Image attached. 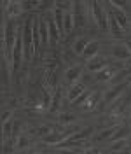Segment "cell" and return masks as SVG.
<instances>
[{"instance_id":"obj_1","label":"cell","mask_w":131,"mask_h":154,"mask_svg":"<svg viewBox=\"0 0 131 154\" xmlns=\"http://www.w3.org/2000/svg\"><path fill=\"white\" fill-rule=\"evenodd\" d=\"M4 49H5V56L7 60L12 61V51H14V46H16V37H18V28H16V23L14 19L11 18H4Z\"/></svg>"},{"instance_id":"obj_2","label":"cell","mask_w":131,"mask_h":154,"mask_svg":"<svg viewBox=\"0 0 131 154\" xmlns=\"http://www.w3.org/2000/svg\"><path fill=\"white\" fill-rule=\"evenodd\" d=\"M23 48H25V60L30 61L35 54V48H33V18H28L23 23Z\"/></svg>"},{"instance_id":"obj_3","label":"cell","mask_w":131,"mask_h":154,"mask_svg":"<svg viewBox=\"0 0 131 154\" xmlns=\"http://www.w3.org/2000/svg\"><path fill=\"white\" fill-rule=\"evenodd\" d=\"M128 88H129V82H128V81H122L117 86H114V88H110L108 91H105V93H103V98H102V103H100V109H105V107L112 105L114 102L122 95V91L128 89Z\"/></svg>"},{"instance_id":"obj_4","label":"cell","mask_w":131,"mask_h":154,"mask_svg":"<svg viewBox=\"0 0 131 154\" xmlns=\"http://www.w3.org/2000/svg\"><path fill=\"white\" fill-rule=\"evenodd\" d=\"M89 9H91V14H93L94 23H96L102 30L108 28V14L103 11L102 4H98V2H91V4H89Z\"/></svg>"},{"instance_id":"obj_5","label":"cell","mask_w":131,"mask_h":154,"mask_svg":"<svg viewBox=\"0 0 131 154\" xmlns=\"http://www.w3.org/2000/svg\"><path fill=\"white\" fill-rule=\"evenodd\" d=\"M72 16H74V26L81 28L86 25V5L82 2H75L74 9H72Z\"/></svg>"},{"instance_id":"obj_6","label":"cell","mask_w":131,"mask_h":154,"mask_svg":"<svg viewBox=\"0 0 131 154\" xmlns=\"http://www.w3.org/2000/svg\"><path fill=\"white\" fill-rule=\"evenodd\" d=\"M107 65H108V58L94 56V58H91V60H87L86 68H87V70H91V72H100V70H103Z\"/></svg>"},{"instance_id":"obj_7","label":"cell","mask_w":131,"mask_h":154,"mask_svg":"<svg viewBox=\"0 0 131 154\" xmlns=\"http://www.w3.org/2000/svg\"><path fill=\"white\" fill-rule=\"evenodd\" d=\"M44 84H46V89H53V91H56L58 89V77H56V72L53 70V68H47L46 70V74H44Z\"/></svg>"},{"instance_id":"obj_8","label":"cell","mask_w":131,"mask_h":154,"mask_svg":"<svg viewBox=\"0 0 131 154\" xmlns=\"http://www.w3.org/2000/svg\"><path fill=\"white\" fill-rule=\"evenodd\" d=\"M4 7H5V16L11 18V19H14L16 16L21 14L23 4H21V2H5V4H4Z\"/></svg>"},{"instance_id":"obj_9","label":"cell","mask_w":131,"mask_h":154,"mask_svg":"<svg viewBox=\"0 0 131 154\" xmlns=\"http://www.w3.org/2000/svg\"><path fill=\"white\" fill-rule=\"evenodd\" d=\"M108 5H110V4H108ZM110 12H112L114 16H115V19L119 21L121 28H128V26L131 25L129 18L126 16V12H124V11H121V9H117V7H114V5H110Z\"/></svg>"},{"instance_id":"obj_10","label":"cell","mask_w":131,"mask_h":154,"mask_svg":"<svg viewBox=\"0 0 131 154\" xmlns=\"http://www.w3.org/2000/svg\"><path fill=\"white\" fill-rule=\"evenodd\" d=\"M112 56L117 58V60H128L131 56L129 49L126 48V44H117L112 48Z\"/></svg>"},{"instance_id":"obj_11","label":"cell","mask_w":131,"mask_h":154,"mask_svg":"<svg viewBox=\"0 0 131 154\" xmlns=\"http://www.w3.org/2000/svg\"><path fill=\"white\" fill-rule=\"evenodd\" d=\"M98 49H100L98 40H91V42H87V46H86L84 53H82V56H84L86 60H91V58L98 56Z\"/></svg>"},{"instance_id":"obj_12","label":"cell","mask_w":131,"mask_h":154,"mask_svg":"<svg viewBox=\"0 0 131 154\" xmlns=\"http://www.w3.org/2000/svg\"><path fill=\"white\" fill-rule=\"evenodd\" d=\"M38 100H40V107H42L44 110H49V109H51V102H53V93H51L49 89H46V88H42Z\"/></svg>"},{"instance_id":"obj_13","label":"cell","mask_w":131,"mask_h":154,"mask_svg":"<svg viewBox=\"0 0 131 154\" xmlns=\"http://www.w3.org/2000/svg\"><path fill=\"white\" fill-rule=\"evenodd\" d=\"M82 70H84V67H81V65H75V67H70L68 70H66V74H65L66 81L74 84L75 81H77L79 77L82 75Z\"/></svg>"},{"instance_id":"obj_14","label":"cell","mask_w":131,"mask_h":154,"mask_svg":"<svg viewBox=\"0 0 131 154\" xmlns=\"http://www.w3.org/2000/svg\"><path fill=\"white\" fill-rule=\"evenodd\" d=\"M117 128H119V125H112V126H108V128H105L103 131H100V133L96 135V138H94V140H98V142L110 140V138H112V135L117 131Z\"/></svg>"},{"instance_id":"obj_15","label":"cell","mask_w":131,"mask_h":154,"mask_svg":"<svg viewBox=\"0 0 131 154\" xmlns=\"http://www.w3.org/2000/svg\"><path fill=\"white\" fill-rule=\"evenodd\" d=\"M103 98V93L102 91H98V89H94L93 93L89 95V98H87V102L84 103V109H94V107L98 105V102Z\"/></svg>"},{"instance_id":"obj_16","label":"cell","mask_w":131,"mask_h":154,"mask_svg":"<svg viewBox=\"0 0 131 154\" xmlns=\"http://www.w3.org/2000/svg\"><path fill=\"white\" fill-rule=\"evenodd\" d=\"M82 93H84V84H74V86L68 89V96H66V98H68V102L72 103V102L77 100Z\"/></svg>"},{"instance_id":"obj_17","label":"cell","mask_w":131,"mask_h":154,"mask_svg":"<svg viewBox=\"0 0 131 154\" xmlns=\"http://www.w3.org/2000/svg\"><path fill=\"white\" fill-rule=\"evenodd\" d=\"M114 74H115V68L105 67L103 70L96 72V79H98V81H102V82H105V81H112V75H114Z\"/></svg>"},{"instance_id":"obj_18","label":"cell","mask_w":131,"mask_h":154,"mask_svg":"<svg viewBox=\"0 0 131 154\" xmlns=\"http://www.w3.org/2000/svg\"><path fill=\"white\" fill-rule=\"evenodd\" d=\"M47 28H49V38H51L53 42H56V40H59V38H61V35H59V30H58L56 21H54V19H49V21H47Z\"/></svg>"},{"instance_id":"obj_19","label":"cell","mask_w":131,"mask_h":154,"mask_svg":"<svg viewBox=\"0 0 131 154\" xmlns=\"http://www.w3.org/2000/svg\"><path fill=\"white\" fill-rule=\"evenodd\" d=\"M61 105V88L58 86L56 91H53V102H51V109H49V112H56L58 109Z\"/></svg>"},{"instance_id":"obj_20","label":"cell","mask_w":131,"mask_h":154,"mask_svg":"<svg viewBox=\"0 0 131 154\" xmlns=\"http://www.w3.org/2000/svg\"><path fill=\"white\" fill-rule=\"evenodd\" d=\"M94 131V128L93 126H87V128H86V130H79V131H77V133H74L72 135V137H70V138H72V140H77V142H81V140H82V138H87V137H89V135L93 133Z\"/></svg>"},{"instance_id":"obj_21","label":"cell","mask_w":131,"mask_h":154,"mask_svg":"<svg viewBox=\"0 0 131 154\" xmlns=\"http://www.w3.org/2000/svg\"><path fill=\"white\" fill-rule=\"evenodd\" d=\"M108 28L112 30L114 33H117V35H121V33H122L121 25H119V21L115 19V16H114L112 12H108Z\"/></svg>"},{"instance_id":"obj_22","label":"cell","mask_w":131,"mask_h":154,"mask_svg":"<svg viewBox=\"0 0 131 154\" xmlns=\"http://www.w3.org/2000/svg\"><path fill=\"white\" fill-rule=\"evenodd\" d=\"M53 131H54V128L51 125H42V126H37L35 128V135L37 137H42V138H46L47 135H51Z\"/></svg>"},{"instance_id":"obj_23","label":"cell","mask_w":131,"mask_h":154,"mask_svg":"<svg viewBox=\"0 0 131 154\" xmlns=\"http://www.w3.org/2000/svg\"><path fill=\"white\" fill-rule=\"evenodd\" d=\"M86 46H87V40H86L84 37H79L77 40H75V44H74V53L75 54H82Z\"/></svg>"},{"instance_id":"obj_24","label":"cell","mask_w":131,"mask_h":154,"mask_svg":"<svg viewBox=\"0 0 131 154\" xmlns=\"http://www.w3.org/2000/svg\"><path fill=\"white\" fill-rule=\"evenodd\" d=\"M40 38H42V44H47L51 38H49V28H47V23H44L40 19Z\"/></svg>"},{"instance_id":"obj_25","label":"cell","mask_w":131,"mask_h":154,"mask_svg":"<svg viewBox=\"0 0 131 154\" xmlns=\"http://www.w3.org/2000/svg\"><path fill=\"white\" fill-rule=\"evenodd\" d=\"M74 16H72V11L65 12V33H70V30H74Z\"/></svg>"},{"instance_id":"obj_26","label":"cell","mask_w":131,"mask_h":154,"mask_svg":"<svg viewBox=\"0 0 131 154\" xmlns=\"http://www.w3.org/2000/svg\"><path fill=\"white\" fill-rule=\"evenodd\" d=\"M74 119H75V116H74V114H68V112H63V114L58 116V123H59L61 126L70 125V123H72Z\"/></svg>"},{"instance_id":"obj_27","label":"cell","mask_w":131,"mask_h":154,"mask_svg":"<svg viewBox=\"0 0 131 154\" xmlns=\"http://www.w3.org/2000/svg\"><path fill=\"white\" fill-rule=\"evenodd\" d=\"M126 147V140H117V142H112V145L108 147L110 152H122Z\"/></svg>"},{"instance_id":"obj_28","label":"cell","mask_w":131,"mask_h":154,"mask_svg":"<svg viewBox=\"0 0 131 154\" xmlns=\"http://www.w3.org/2000/svg\"><path fill=\"white\" fill-rule=\"evenodd\" d=\"M2 135H4V140H9L11 135H12V126H14V121H9V123H5V125H2Z\"/></svg>"},{"instance_id":"obj_29","label":"cell","mask_w":131,"mask_h":154,"mask_svg":"<svg viewBox=\"0 0 131 154\" xmlns=\"http://www.w3.org/2000/svg\"><path fill=\"white\" fill-rule=\"evenodd\" d=\"M30 145H32V140H30L28 137H19L18 144H16V149H18V151H23V149H26Z\"/></svg>"},{"instance_id":"obj_30","label":"cell","mask_w":131,"mask_h":154,"mask_svg":"<svg viewBox=\"0 0 131 154\" xmlns=\"http://www.w3.org/2000/svg\"><path fill=\"white\" fill-rule=\"evenodd\" d=\"M91 93H93V91H84V93H82V95L79 96L77 100H74V102H72V105H74V107H79V105H82V103H86Z\"/></svg>"},{"instance_id":"obj_31","label":"cell","mask_w":131,"mask_h":154,"mask_svg":"<svg viewBox=\"0 0 131 154\" xmlns=\"http://www.w3.org/2000/svg\"><path fill=\"white\" fill-rule=\"evenodd\" d=\"M11 116H12V112H11V110H5V112L2 114V119H0V123H2V125H5V123H9Z\"/></svg>"},{"instance_id":"obj_32","label":"cell","mask_w":131,"mask_h":154,"mask_svg":"<svg viewBox=\"0 0 131 154\" xmlns=\"http://www.w3.org/2000/svg\"><path fill=\"white\" fill-rule=\"evenodd\" d=\"M84 154H100V149L98 147H89V149H86Z\"/></svg>"},{"instance_id":"obj_33","label":"cell","mask_w":131,"mask_h":154,"mask_svg":"<svg viewBox=\"0 0 131 154\" xmlns=\"http://www.w3.org/2000/svg\"><path fill=\"white\" fill-rule=\"evenodd\" d=\"M54 154H74L70 149H56V152Z\"/></svg>"},{"instance_id":"obj_34","label":"cell","mask_w":131,"mask_h":154,"mask_svg":"<svg viewBox=\"0 0 131 154\" xmlns=\"http://www.w3.org/2000/svg\"><path fill=\"white\" fill-rule=\"evenodd\" d=\"M128 149H129V151H131V137H129V138H128Z\"/></svg>"},{"instance_id":"obj_35","label":"cell","mask_w":131,"mask_h":154,"mask_svg":"<svg viewBox=\"0 0 131 154\" xmlns=\"http://www.w3.org/2000/svg\"><path fill=\"white\" fill-rule=\"evenodd\" d=\"M128 125H129V126H131V116H129V121H128Z\"/></svg>"},{"instance_id":"obj_36","label":"cell","mask_w":131,"mask_h":154,"mask_svg":"<svg viewBox=\"0 0 131 154\" xmlns=\"http://www.w3.org/2000/svg\"><path fill=\"white\" fill-rule=\"evenodd\" d=\"M35 154H40V152H35Z\"/></svg>"}]
</instances>
